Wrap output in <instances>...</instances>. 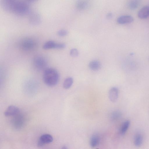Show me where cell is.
<instances>
[{
    "label": "cell",
    "mask_w": 149,
    "mask_h": 149,
    "mask_svg": "<svg viewBox=\"0 0 149 149\" xmlns=\"http://www.w3.org/2000/svg\"><path fill=\"white\" fill-rule=\"evenodd\" d=\"M1 5L5 10L18 15H24L29 11V3L24 1L3 0L1 1Z\"/></svg>",
    "instance_id": "cell-1"
},
{
    "label": "cell",
    "mask_w": 149,
    "mask_h": 149,
    "mask_svg": "<svg viewBox=\"0 0 149 149\" xmlns=\"http://www.w3.org/2000/svg\"><path fill=\"white\" fill-rule=\"evenodd\" d=\"M42 77L45 83L48 86L52 87L55 86L58 83L59 75L55 69L48 68L44 70Z\"/></svg>",
    "instance_id": "cell-2"
},
{
    "label": "cell",
    "mask_w": 149,
    "mask_h": 149,
    "mask_svg": "<svg viewBox=\"0 0 149 149\" xmlns=\"http://www.w3.org/2000/svg\"><path fill=\"white\" fill-rule=\"evenodd\" d=\"M36 45V42L34 40L30 38H26L21 41L19 46L23 50L29 51L34 49Z\"/></svg>",
    "instance_id": "cell-3"
},
{
    "label": "cell",
    "mask_w": 149,
    "mask_h": 149,
    "mask_svg": "<svg viewBox=\"0 0 149 149\" xmlns=\"http://www.w3.org/2000/svg\"><path fill=\"white\" fill-rule=\"evenodd\" d=\"M33 63L35 68L38 70H44L47 66V62L45 58L42 56H36L33 59Z\"/></svg>",
    "instance_id": "cell-4"
},
{
    "label": "cell",
    "mask_w": 149,
    "mask_h": 149,
    "mask_svg": "<svg viewBox=\"0 0 149 149\" xmlns=\"http://www.w3.org/2000/svg\"><path fill=\"white\" fill-rule=\"evenodd\" d=\"M53 139L52 136L50 134H45L42 135L39 138L37 145L38 147H41L44 145L51 143Z\"/></svg>",
    "instance_id": "cell-5"
},
{
    "label": "cell",
    "mask_w": 149,
    "mask_h": 149,
    "mask_svg": "<svg viewBox=\"0 0 149 149\" xmlns=\"http://www.w3.org/2000/svg\"><path fill=\"white\" fill-rule=\"evenodd\" d=\"M20 113V110L17 107L11 105L9 106L4 112V115L6 117L14 116Z\"/></svg>",
    "instance_id": "cell-6"
},
{
    "label": "cell",
    "mask_w": 149,
    "mask_h": 149,
    "mask_svg": "<svg viewBox=\"0 0 149 149\" xmlns=\"http://www.w3.org/2000/svg\"><path fill=\"white\" fill-rule=\"evenodd\" d=\"M109 99L113 102H116L118 97V90L116 87L111 88L109 90L108 94Z\"/></svg>",
    "instance_id": "cell-7"
},
{
    "label": "cell",
    "mask_w": 149,
    "mask_h": 149,
    "mask_svg": "<svg viewBox=\"0 0 149 149\" xmlns=\"http://www.w3.org/2000/svg\"><path fill=\"white\" fill-rule=\"evenodd\" d=\"M133 21V18L129 15H124L118 17L117 19V22L120 24L130 23Z\"/></svg>",
    "instance_id": "cell-8"
},
{
    "label": "cell",
    "mask_w": 149,
    "mask_h": 149,
    "mask_svg": "<svg viewBox=\"0 0 149 149\" xmlns=\"http://www.w3.org/2000/svg\"><path fill=\"white\" fill-rule=\"evenodd\" d=\"M149 15V7L145 6L141 8L138 13V17L141 19H145Z\"/></svg>",
    "instance_id": "cell-9"
},
{
    "label": "cell",
    "mask_w": 149,
    "mask_h": 149,
    "mask_svg": "<svg viewBox=\"0 0 149 149\" xmlns=\"http://www.w3.org/2000/svg\"><path fill=\"white\" fill-rule=\"evenodd\" d=\"M88 66L91 70L96 71L99 70L100 68L101 64L98 61L94 60L92 61L89 62Z\"/></svg>",
    "instance_id": "cell-10"
},
{
    "label": "cell",
    "mask_w": 149,
    "mask_h": 149,
    "mask_svg": "<svg viewBox=\"0 0 149 149\" xmlns=\"http://www.w3.org/2000/svg\"><path fill=\"white\" fill-rule=\"evenodd\" d=\"M143 142V137L140 134H136L134 138V143L136 147H138L141 146Z\"/></svg>",
    "instance_id": "cell-11"
},
{
    "label": "cell",
    "mask_w": 149,
    "mask_h": 149,
    "mask_svg": "<svg viewBox=\"0 0 149 149\" xmlns=\"http://www.w3.org/2000/svg\"><path fill=\"white\" fill-rule=\"evenodd\" d=\"M140 1L138 0H133L130 1L127 5L129 8L131 10L136 9L139 5Z\"/></svg>",
    "instance_id": "cell-12"
},
{
    "label": "cell",
    "mask_w": 149,
    "mask_h": 149,
    "mask_svg": "<svg viewBox=\"0 0 149 149\" xmlns=\"http://www.w3.org/2000/svg\"><path fill=\"white\" fill-rule=\"evenodd\" d=\"M100 139L96 134L93 135L91 138L90 144L91 147H94L98 145L99 143Z\"/></svg>",
    "instance_id": "cell-13"
},
{
    "label": "cell",
    "mask_w": 149,
    "mask_h": 149,
    "mask_svg": "<svg viewBox=\"0 0 149 149\" xmlns=\"http://www.w3.org/2000/svg\"><path fill=\"white\" fill-rule=\"evenodd\" d=\"M57 43L53 41L49 40L45 42L43 46V48L45 49L51 48H56Z\"/></svg>",
    "instance_id": "cell-14"
},
{
    "label": "cell",
    "mask_w": 149,
    "mask_h": 149,
    "mask_svg": "<svg viewBox=\"0 0 149 149\" xmlns=\"http://www.w3.org/2000/svg\"><path fill=\"white\" fill-rule=\"evenodd\" d=\"M73 82V80L72 77H70L67 78L63 82V87L65 89H69L72 86Z\"/></svg>",
    "instance_id": "cell-15"
},
{
    "label": "cell",
    "mask_w": 149,
    "mask_h": 149,
    "mask_svg": "<svg viewBox=\"0 0 149 149\" xmlns=\"http://www.w3.org/2000/svg\"><path fill=\"white\" fill-rule=\"evenodd\" d=\"M130 124V121L127 120L125 121L122 125L120 129V133L121 135H124L128 130Z\"/></svg>",
    "instance_id": "cell-16"
},
{
    "label": "cell",
    "mask_w": 149,
    "mask_h": 149,
    "mask_svg": "<svg viewBox=\"0 0 149 149\" xmlns=\"http://www.w3.org/2000/svg\"><path fill=\"white\" fill-rule=\"evenodd\" d=\"M30 21L31 23L36 24L39 23L40 18L39 15L37 13H32L30 16Z\"/></svg>",
    "instance_id": "cell-17"
},
{
    "label": "cell",
    "mask_w": 149,
    "mask_h": 149,
    "mask_svg": "<svg viewBox=\"0 0 149 149\" xmlns=\"http://www.w3.org/2000/svg\"><path fill=\"white\" fill-rule=\"evenodd\" d=\"M121 113L118 111H113L110 115V118L112 120H116L118 119L121 116Z\"/></svg>",
    "instance_id": "cell-18"
},
{
    "label": "cell",
    "mask_w": 149,
    "mask_h": 149,
    "mask_svg": "<svg viewBox=\"0 0 149 149\" xmlns=\"http://www.w3.org/2000/svg\"><path fill=\"white\" fill-rule=\"evenodd\" d=\"M76 6L79 9H84L86 8L88 4L87 2L83 1H79L76 3Z\"/></svg>",
    "instance_id": "cell-19"
},
{
    "label": "cell",
    "mask_w": 149,
    "mask_h": 149,
    "mask_svg": "<svg viewBox=\"0 0 149 149\" xmlns=\"http://www.w3.org/2000/svg\"><path fill=\"white\" fill-rule=\"evenodd\" d=\"M57 34L60 36H63L67 35L68 33V31L65 29H61L57 32Z\"/></svg>",
    "instance_id": "cell-20"
},
{
    "label": "cell",
    "mask_w": 149,
    "mask_h": 149,
    "mask_svg": "<svg viewBox=\"0 0 149 149\" xmlns=\"http://www.w3.org/2000/svg\"><path fill=\"white\" fill-rule=\"evenodd\" d=\"M70 54L73 57H76L78 55L79 52L77 49L76 48H73L70 51Z\"/></svg>",
    "instance_id": "cell-21"
},
{
    "label": "cell",
    "mask_w": 149,
    "mask_h": 149,
    "mask_svg": "<svg viewBox=\"0 0 149 149\" xmlns=\"http://www.w3.org/2000/svg\"><path fill=\"white\" fill-rule=\"evenodd\" d=\"M112 14L111 13H109L107 15V17L108 18H110L112 17Z\"/></svg>",
    "instance_id": "cell-22"
},
{
    "label": "cell",
    "mask_w": 149,
    "mask_h": 149,
    "mask_svg": "<svg viewBox=\"0 0 149 149\" xmlns=\"http://www.w3.org/2000/svg\"><path fill=\"white\" fill-rule=\"evenodd\" d=\"M61 149H67V148L65 146H64L62 147Z\"/></svg>",
    "instance_id": "cell-23"
},
{
    "label": "cell",
    "mask_w": 149,
    "mask_h": 149,
    "mask_svg": "<svg viewBox=\"0 0 149 149\" xmlns=\"http://www.w3.org/2000/svg\"><path fill=\"white\" fill-rule=\"evenodd\" d=\"M96 149H98V148H96Z\"/></svg>",
    "instance_id": "cell-24"
}]
</instances>
